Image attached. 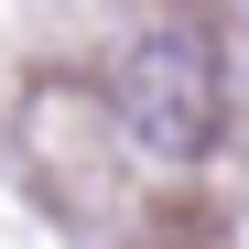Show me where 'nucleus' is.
<instances>
[{"mask_svg":"<svg viewBox=\"0 0 249 249\" xmlns=\"http://www.w3.org/2000/svg\"><path fill=\"white\" fill-rule=\"evenodd\" d=\"M108 108H119V130H130L152 162H195L206 141H217V119H228L217 44H206V33H184V22L141 33V44L119 54V76H108Z\"/></svg>","mask_w":249,"mask_h":249,"instance_id":"1","label":"nucleus"}]
</instances>
